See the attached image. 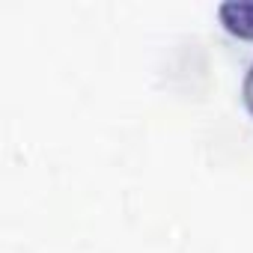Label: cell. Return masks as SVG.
<instances>
[{
  "mask_svg": "<svg viewBox=\"0 0 253 253\" xmlns=\"http://www.w3.org/2000/svg\"><path fill=\"white\" fill-rule=\"evenodd\" d=\"M217 15L226 24V30L253 39V0H223L217 6Z\"/></svg>",
  "mask_w": 253,
  "mask_h": 253,
  "instance_id": "1",
  "label": "cell"
},
{
  "mask_svg": "<svg viewBox=\"0 0 253 253\" xmlns=\"http://www.w3.org/2000/svg\"><path fill=\"white\" fill-rule=\"evenodd\" d=\"M241 98H244L247 110L253 113V63H250V69H247V75H244V84H241Z\"/></svg>",
  "mask_w": 253,
  "mask_h": 253,
  "instance_id": "2",
  "label": "cell"
}]
</instances>
